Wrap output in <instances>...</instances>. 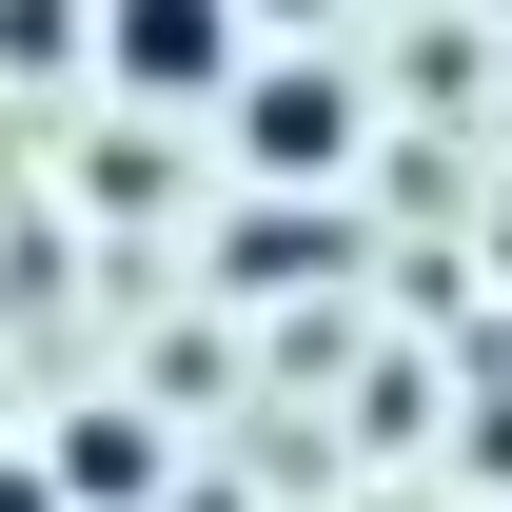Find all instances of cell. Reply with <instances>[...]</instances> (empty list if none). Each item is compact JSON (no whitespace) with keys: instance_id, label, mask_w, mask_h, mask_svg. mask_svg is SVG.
Listing matches in <instances>:
<instances>
[{"instance_id":"obj_6","label":"cell","mask_w":512,"mask_h":512,"mask_svg":"<svg viewBox=\"0 0 512 512\" xmlns=\"http://www.w3.org/2000/svg\"><path fill=\"white\" fill-rule=\"evenodd\" d=\"M453 473H473V493H512V394L473 414V434H453Z\"/></svg>"},{"instance_id":"obj_4","label":"cell","mask_w":512,"mask_h":512,"mask_svg":"<svg viewBox=\"0 0 512 512\" xmlns=\"http://www.w3.org/2000/svg\"><path fill=\"white\" fill-rule=\"evenodd\" d=\"M40 473H60V512H158V434H138V414H79Z\"/></svg>"},{"instance_id":"obj_8","label":"cell","mask_w":512,"mask_h":512,"mask_svg":"<svg viewBox=\"0 0 512 512\" xmlns=\"http://www.w3.org/2000/svg\"><path fill=\"white\" fill-rule=\"evenodd\" d=\"M237 20H335V0H237Z\"/></svg>"},{"instance_id":"obj_3","label":"cell","mask_w":512,"mask_h":512,"mask_svg":"<svg viewBox=\"0 0 512 512\" xmlns=\"http://www.w3.org/2000/svg\"><path fill=\"white\" fill-rule=\"evenodd\" d=\"M335 256H355V217H335V197H256L237 237H217V276H237V296H296V276H335Z\"/></svg>"},{"instance_id":"obj_1","label":"cell","mask_w":512,"mask_h":512,"mask_svg":"<svg viewBox=\"0 0 512 512\" xmlns=\"http://www.w3.org/2000/svg\"><path fill=\"white\" fill-rule=\"evenodd\" d=\"M355 138H375V99H355L335 60L237 79V158H256V197H335V178H355Z\"/></svg>"},{"instance_id":"obj_7","label":"cell","mask_w":512,"mask_h":512,"mask_svg":"<svg viewBox=\"0 0 512 512\" xmlns=\"http://www.w3.org/2000/svg\"><path fill=\"white\" fill-rule=\"evenodd\" d=\"M0 512H60V473H40V453H0Z\"/></svg>"},{"instance_id":"obj_5","label":"cell","mask_w":512,"mask_h":512,"mask_svg":"<svg viewBox=\"0 0 512 512\" xmlns=\"http://www.w3.org/2000/svg\"><path fill=\"white\" fill-rule=\"evenodd\" d=\"M79 60H99L79 0H0V79H79Z\"/></svg>"},{"instance_id":"obj_2","label":"cell","mask_w":512,"mask_h":512,"mask_svg":"<svg viewBox=\"0 0 512 512\" xmlns=\"http://www.w3.org/2000/svg\"><path fill=\"white\" fill-rule=\"evenodd\" d=\"M99 79L119 99H237V0H99Z\"/></svg>"}]
</instances>
